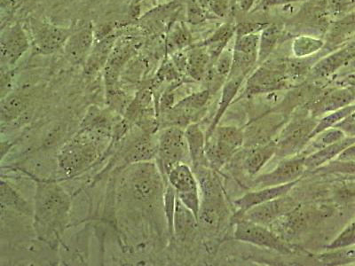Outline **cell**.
<instances>
[{"mask_svg": "<svg viewBox=\"0 0 355 266\" xmlns=\"http://www.w3.org/2000/svg\"><path fill=\"white\" fill-rule=\"evenodd\" d=\"M315 127V125L306 122L288 130L287 135H284L280 141L277 142V151L280 150L284 155L294 153L297 148H301V145L309 141L311 132Z\"/></svg>", "mask_w": 355, "mask_h": 266, "instance_id": "cell-16", "label": "cell"}, {"mask_svg": "<svg viewBox=\"0 0 355 266\" xmlns=\"http://www.w3.org/2000/svg\"><path fill=\"white\" fill-rule=\"evenodd\" d=\"M30 105V96L24 93H12L2 98V122H12L24 114Z\"/></svg>", "mask_w": 355, "mask_h": 266, "instance_id": "cell-20", "label": "cell"}, {"mask_svg": "<svg viewBox=\"0 0 355 266\" xmlns=\"http://www.w3.org/2000/svg\"><path fill=\"white\" fill-rule=\"evenodd\" d=\"M198 224V218L177 197L173 218V233L177 238L182 240L188 238L194 233Z\"/></svg>", "mask_w": 355, "mask_h": 266, "instance_id": "cell-17", "label": "cell"}, {"mask_svg": "<svg viewBox=\"0 0 355 266\" xmlns=\"http://www.w3.org/2000/svg\"><path fill=\"white\" fill-rule=\"evenodd\" d=\"M355 111L354 107H345L344 109L336 110L335 112L331 114V115L323 117L319 123H317L315 129L311 132L310 139L315 138L317 134L320 132L325 131V130L334 127L338 123L343 121L344 119L349 116Z\"/></svg>", "mask_w": 355, "mask_h": 266, "instance_id": "cell-24", "label": "cell"}, {"mask_svg": "<svg viewBox=\"0 0 355 266\" xmlns=\"http://www.w3.org/2000/svg\"><path fill=\"white\" fill-rule=\"evenodd\" d=\"M305 159L306 157H295L282 161L272 172L257 177L255 186L263 188L300 180L307 170Z\"/></svg>", "mask_w": 355, "mask_h": 266, "instance_id": "cell-9", "label": "cell"}, {"mask_svg": "<svg viewBox=\"0 0 355 266\" xmlns=\"http://www.w3.org/2000/svg\"><path fill=\"white\" fill-rule=\"evenodd\" d=\"M132 55V50L128 46L114 49L113 52L111 53L105 66V74H104L107 91L116 90V85L120 73H121L123 66L126 64V62H128Z\"/></svg>", "mask_w": 355, "mask_h": 266, "instance_id": "cell-15", "label": "cell"}, {"mask_svg": "<svg viewBox=\"0 0 355 266\" xmlns=\"http://www.w3.org/2000/svg\"><path fill=\"white\" fill-rule=\"evenodd\" d=\"M157 157L164 175L179 163L190 158L185 131L179 126H170L160 132L157 139Z\"/></svg>", "mask_w": 355, "mask_h": 266, "instance_id": "cell-4", "label": "cell"}, {"mask_svg": "<svg viewBox=\"0 0 355 266\" xmlns=\"http://www.w3.org/2000/svg\"><path fill=\"white\" fill-rule=\"evenodd\" d=\"M355 244V221L351 223L333 242L328 246L329 249H345Z\"/></svg>", "mask_w": 355, "mask_h": 266, "instance_id": "cell-28", "label": "cell"}, {"mask_svg": "<svg viewBox=\"0 0 355 266\" xmlns=\"http://www.w3.org/2000/svg\"><path fill=\"white\" fill-rule=\"evenodd\" d=\"M277 153V145L275 142H269L265 145H258L254 150L250 152L243 163V169L250 176H255L261 172L266 163H268Z\"/></svg>", "mask_w": 355, "mask_h": 266, "instance_id": "cell-18", "label": "cell"}, {"mask_svg": "<svg viewBox=\"0 0 355 266\" xmlns=\"http://www.w3.org/2000/svg\"><path fill=\"white\" fill-rule=\"evenodd\" d=\"M177 194L175 190L166 183V190H164V216L166 218L168 231L171 236H174L173 233V218L174 212H175Z\"/></svg>", "mask_w": 355, "mask_h": 266, "instance_id": "cell-25", "label": "cell"}, {"mask_svg": "<svg viewBox=\"0 0 355 266\" xmlns=\"http://www.w3.org/2000/svg\"><path fill=\"white\" fill-rule=\"evenodd\" d=\"M232 64L233 62H231V57L227 53V55H222L220 60H218L215 71L220 78L226 77L227 75L230 76Z\"/></svg>", "mask_w": 355, "mask_h": 266, "instance_id": "cell-30", "label": "cell"}, {"mask_svg": "<svg viewBox=\"0 0 355 266\" xmlns=\"http://www.w3.org/2000/svg\"><path fill=\"white\" fill-rule=\"evenodd\" d=\"M234 238L253 245L261 247L275 251L290 254L291 250L288 248L284 240L268 229L266 226L254 223V222L245 220L237 221Z\"/></svg>", "mask_w": 355, "mask_h": 266, "instance_id": "cell-6", "label": "cell"}, {"mask_svg": "<svg viewBox=\"0 0 355 266\" xmlns=\"http://www.w3.org/2000/svg\"><path fill=\"white\" fill-rule=\"evenodd\" d=\"M185 28H186L184 27H179L173 31L172 41L177 46L182 47L185 46L187 44H189V34Z\"/></svg>", "mask_w": 355, "mask_h": 266, "instance_id": "cell-31", "label": "cell"}, {"mask_svg": "<svg viewBox=\"0 0 355 266\" xmlns=\"http://www.w3.org/2000/svg\"><path fill=\"white\" fill-rule=\"evenodd\" d=\"M116 36H109L98 42L92 49L90 55L85 61V73L87 76H94L103 66H106L111 53L115 46Z\"/></svg>", "mask_w": 355, "mask_h": 266, "instance_id": "cell-14", "label": "cell"}, {"mask_svg": "<svg viewBox=\"0 0 355 266\" xmlns=\"http://www.w3.org/2000/svg\"><path fill=\"white\" fill-rule=\"evenodd\" d=\"M1 206L6 210L18 211L21 214L33 213V211L28 209V205L25 200L15 191L14 189L2 179L1 182Z\"/></svg>", "mask_w": 355, "mask_h": 266, "instance_id": "cell-23", "label": "cell"}, {"mask_svg": "<svg viewBox=\"0 0 355 266\" xmlns=\"http://www.w3.org/2000/svg\"><path fill=\"white\" fill-rule=\"evenodd\" d=\"M166 176L168 183L175 190L177 195L200 191L198 179L187 163L177 164Z\"/></svg>", "mask_w": 355, "mask_h": 266, "instance_id": "cell-12", "label": "cell"}, {"mask_svg": "<svg viewBox=\"0 0 355 266\" xmlns=\"http://www.w3.org/2000/svg\"><path fill=\"white\" fill-rule=\"evenodd\" d=\"M244 134L236 126H217L210 138L206 139L205 154L209 166L214 169L226 163L243 147Z\"/></svg>", "mask_w": 355, "mask_h": 266, "instance_id": "cell-3", "label": "cell"}, {"mask_svg": "<svg viewBox=\"0 0 355 266\" xmlns=\"http://www.w3.org/2000/svg\"><path fill=\"white\" fill-rule=\"evenodd\" d=\"M300 180L284 184V185L259 188L258 191L250 192L243 195V197L237 200V201L234 202V204H236V207L239 209V213L242 215L246 211L250 210V208L254 207V206L264 204V202L282 197V196L287 195L288 193L300 182Z\"/></svg>", "mask_w": 355, "mask_h": 266, "instance_id": "cell-11", "label": "cell"}, {"mask_svg": "<svg viewBox=\"0 0 355 266\" xmlns=\"http://www.w3.org/2000/svg\"><path fill=\"white\" fill-rule=\"evenodd\" d=\"M94 44V30L91 24H84L73 30L63 50L66 58L73 64H81L87 61Z\"/></svg>", "mask_w": 355, "mask_h": 266, "instance_id": "cell-10", "label": "cell"}, {"mask_svg": "<svg viewBox=\"0 0 355 266\" xmlns=\"http://www.w3.org/2000/svg\"><path fill=\"white\" fill-rule=\"evenodd\" d=\"M187 71L196 80H202L208 73L209 55L201 49L190 51L187 58Z\"/></svg>", "mask_w": 355, "mask_h": 266, "instance_id": "cell-22", "label": "cell"}, {"mask_svg": "<svg viewBox=\"0 0 355 266\" xmlns=\"http://www.w3.org/2000/svg\"><path fill=\"white\" fill-rule=\"evenodd\" d=\"M187 17H188V21L192 24H198L205 20V12L198 0H189Z\"/></svg>", "mask_w": 355, "mask_h": 266, "instance_id": "cell-29", "label": "cell"}, {"mask_svg": "<svg viewBox=\"0 0 355 266\" xmlns=\"http://www.w3.org/2000/svg\"><path fill=\"white\" fill-rule=\"evenodd\" d=\"M185 135L193 166H209L205 154L206 135L200 128L198 123H192L187 126Z\"/></svg>", "mask_w": 355, "mask_h": 266, "instance_id": "cell-13", "label": "cell"}, {"mask_svg": "<svg viewBox=\"0 0 355 266\" xmlns=\"http://www.w3.org/2000/svg\"><path fill=\"white\" fill-rule=\"evenodd\" d=\"M30 33L35 53L49 55L64 47L73 30L33 18L30 21Z\"/></svg>", "mask_w": 355, "mask_h": 266, "instance_id": "cell-5", "label": "cell"}, {"mask_svg": "<svg viewBox=\"0 0 355 266\" xmlns=\"http://www.w3.org/2000/svg\"><path fill=\"white\" fill-rule=\"evenodd\" d=\"M243 78V77L230 78L227 83L225 85L220 105H218L214 121H212L210 128L208 129L207 133H206V139L210 138L215 129L217 128L222 116L226 112L227 107H230V104L232 103L234 96H236L237 91H239Z\"/></svg>", "mask_w": 355, "mask_h": 266, "instance_id": "cell-21", "label": "cell"}, {"mask_svg": "<svg viewBox=\"0 0 355 266\" xmlns=\"http://www.w3.org/2000/svg\"><path fill=\"white\" fill-rule=\"evenodd\" d=\"M355 142V137L344 139L336 143L323 148L316 151L315 153L306 157L305 163L307 170H313L322 166V164L328 163L332 158L343 153V152L353 145Z\"/></svg>", "mask_w": 355, "mask_h": 266, "instance_id": "cell-19", "label": "cell"}, {"mask_svg": "<svg viewBox=\"0 0 355 266\" xmlns=\"http://www.w3.org/2000/svg\"><path fill=\"white\" fill-rule=\"evenodd\" d=\"M71 199L58 184L37 183L33 210L34 229L43 242H59L68 224Z\"/></svg>", "mask_w": 355, "mask_h": 266, "instance_id": "cell-1", "label": "cell"}, {"mask_svg": "<svg viewBox=\"0 0 355 266\" xmlns=\"http://www.w3.org/2000/svg\"><path fill=\"white\" fill-rule=\"evenodd\" d=\"M350 117L352 119H354L355 121V111L353 114H352V115H350Z\"/></svg>", "mask_w": 355, "mask_h": 266, "instance_id": "cell-33", "label": "cell"}, {"mask_svg": "<svg viewBox=\"0 0 355 266\" xmlns=\"http://www.w3.org/2000/svg\"><path fill=\"white\" fill-rule=\"evenodd\" d=\"M351 100V95L344 93V91L335 93L322 101L321 105L317 107V110L322 113L338 110L340 109L341 107L347 106Z\"/></svg>", "mask_w": 355, "mask_h": 266, "instance_id": "cell-27", "label": "cell"}, {"mask_svg": "<svg viewBox=\"0 0 355 266\" xmlns=\"http://www.w3.org/2000/svg\"><path fill=\"white\" fill-rule=\"evenodd\" d=\"M30 48V39L21 25L17 24L3 28L0 39L2 69L17 64Z\"/></svg>", "mask_w": 355, "mask_h": 266, "instance_id": "cell-7", "label": "cell"}, {"mask_svg": "<svg viewBox=\"0 0 355 266\" xmlns=\"http://www.w3.org/2000/svg\"><path fill=\"white\" fill-rule=\"evenodd\" d=\"M230 1V0H211V8L218 15H223Z\"/></svg>", "mask_w": 355, "mask_h": 266, "instance_id": "cell-32", "label": "cell"}, {"mask_svg": "<svg viewBox=\"0 0 355 266\" xmlns=\"http://www.w3.org/2000/svg\"><path fill=\"white\" fill-rule=\"evenodd\" d=\"M345 137V132L341 131L340 129L329 128L315 136L313 147L315 148L316 151H318L323 148L328 147L329 145L336 143V142L342 141Z\"/></svg>", "mask_w": 355, "mask_h": 266, "instance_id": "cell-26", "label": "cell"}, {"mask_svg": "<svg viewBox=\"0 0 355 266\" xmlns=\"http://www.w3.org/2000/svg\"><path fill=\"white\" fill-rule=\"evenodd\" d=\"M103 135L85 130L63 145L58 155V166L66 176L85 172L100 157Z\"/></svg>", "mask_w": 355, "mask_h": 266, "instance_id": "cell-2", "label": "cell"}, {"mask_svg": "<svg viewBox=\"0 0 355 266\" xmlns=\"http://www.w3.org/2000/svg\"><path fill=\"white\" fill-rule=\"evenodd\" d=\"M297 208L296 202L287 195L254 206L241 215V220L254 222L263 226H271L288 212Z\"/></svg>", "mask_w": 355, "mask_h": 266, "instance_id": "cell-8", "label": "cell"}]
</instances>
